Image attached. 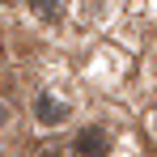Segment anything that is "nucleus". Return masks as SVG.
Wrapping results in <instances>:
<instances>
[{
    "label": "nucleus",
    "mask_w": 157,
    "mask_h": 157,
    "mask_svg": "<svg viewBox=\"0 0 157 157\" xmlns=\"http://www.w3.org/2000/svg\"><path fill=\"white\" fill-rule=\"evenodd\" d=\"M34 115H38V123L55 128V123H64V119H68V102H64V98H55V94H38Z\"/></svg>",
    "instance_id": "nucleus-1"
},
{
    "label": "nucleus",
    "mask_w": 157,
    "mask_h": 157,
    "mask_svg": "<svg viewBox=\"0 0 157 157\" xmlns=\"http://www.w3.org/2000/svg\"><path fill=\"white\" fill-rule=\"evenodd\" d=\"M77 153H85V157H94V153H106V136H102V128H85L77 136V144H72Z\"/></svg>",
    "instance_id": "nucleus-2"
},
{
    "label": "nucleus",
    "mask_w": 157,
    "mask_h": 157,
    "mask_svg": "<svg viewBox=\"0 0 157 157\" xmlns=\"http://www.w3.org/2000/svg\"><path fill=\"white\" fill-rule=\"evenodd\" d=\"M30 9H34L38 17H59V13H64V0H30Z\"/></svg>",
    "instance_id": "nucleus-3"
},
{
    "label": "nucleus",
    "mask_w": 157,
    "mask_h": 157,
    "mask_svg": "<svg viewBox=\"0 0 157 157\" xmlns=\"http://www.w3.org/2000/svg\"><path fill=\"white\" fill-rule=\"evenodd\" d=\"M0 51H4V47H0Z\"/></svg>",
    "instance_id": "nucleus-4"
}]
</instances>
